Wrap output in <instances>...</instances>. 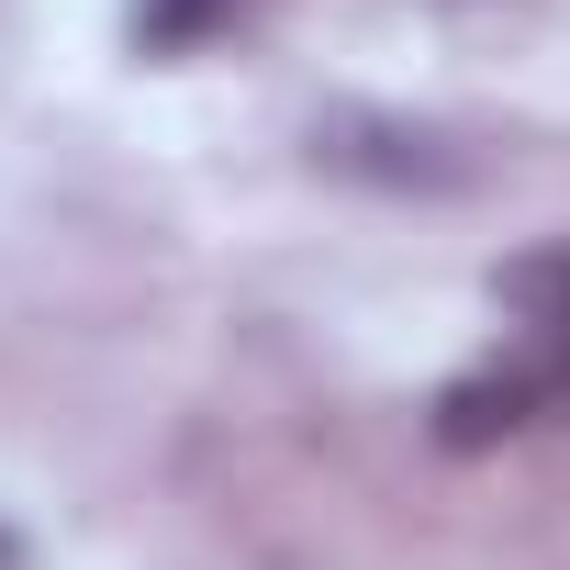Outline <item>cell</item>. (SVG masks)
I'll return each mask as SVG.
<instances>
[{
	"instance_id": "1",
	"label": "cell",
	"mask_w": 570,
	"mask_h": 570,
	"mask_svg": "<svg viewBox=\"0 0 570 570\" xmlns=\"http://www.w3.org/2000/svg\"><path fill=\"white\" fill-rule=\"evenodd\" d=\"M548 392H570V381H559V370H470V381L436 392V448H492V436L537 425Z\"/></svg>"
},
{
	"instance_id": "2",
	"label": "cell",
	"mask_w": 570,
	"mask_h": 570,
	"mask_svg": "<svg viewBox=\"0 0 570 570\" xmlns=\"http://www.w3.org/2000/svg\"><path fill=\"white\" fill-rule=\"evenodd\" d=\"M503 303L559 347V370H570V246H537V257H514L503 268Z\"/></svg>"
},
{
	"instance_id": "3",
	"label": "cell",
	"mask_w": 570,
	"mask_h": 570,
	"mask_svg": "<svg viewBox=\"0 0 570 570\" xmlns=\"http://www.w3.org/2000/svg\"><path fill=\"white\" fill-rule=\"evenodd\" d=\"M224 12H235V0H135V35H146L157 57H179V46H202Z\"/></svg>"
},
{
	"instance_id": "4",
	"label": "cell",
	"mask_w": 570,
	"mask_h": 570,
	"mask_svg": "<svg viewBox=\"0 0 570 570\" xmlns=\"http://www.w3.org/2000/svg\"><path fill=\"white\" fill-rule=\"evenodd\" d=\"M0 570H12V537H0Z\"/></svg>"
}]
</instances>
